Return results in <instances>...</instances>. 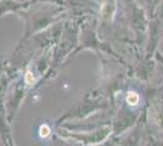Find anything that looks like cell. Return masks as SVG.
I'll return each instance as SVG.
<instances>
[{
    "label": "cell",
    "mask_w": 163,
    "mask_h": 146,
    "mask_svg": "<svg viewBox=\"0 0 163 146\" xmlns=\"http://www.w3.org/2000/svg\"><path fill=\"white\" fill-rule=\"evenodd\" d=\"M127 102L130 105V106H136L138 104H139V101H140V96H139V94H136V93H134V91H130L128 95H127Z\"/></svg>",
    "instance_id": "cell-1"
},
{
    "label": "cell",
    "mask_w": 163,
    "mask_h": 146,
    "mask_svg": "<svg viewBox=\"0 0 163 146\" xmlns=\"http://www.w3.org/2000/svg\"><path fill=\"white\" fill-rule=\"evenodd\" d=\"M25 81H26V83L28 84V85H33L34 83H35V77H34V74L30 72V71H28L27 73H26V76H25Z\"/></svg>",
    "instance_id": "cell-2"
},
{
    "label": "cell",
    "mask_w": 163,
    "mask_h": 146,
    "mask_svg": "<svg viewBox=\"0 0 163 146\" xmlns=\"http://www.w3.org/2000/svg\"><path fill=\"white\" fill-rule=\"evenodd\" d=\"M49 134H50V128H49V125L43 124V125L39 128V135L42 136V138H46V136H49Z\"/></svg>",
    "instance_id": "cell-3"
}]
</instances>
